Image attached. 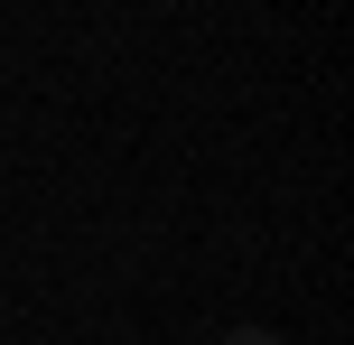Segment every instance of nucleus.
<instances>
[{
  "mask_svg": "<svg viewBox=\"0 0 354 345\" xmlns=\"http://www.w3.org/2000/svg\"><path fill=\"white\" fill-rule=\"evenodd\" d=\"M224 345H270V336H252V327H243V336H224Z\"/></svg>",
  "mask_w": 354,
  "mask_h": 345,
  "instance_id": "1",
  "label": "nucleus"
}]
</instances>
